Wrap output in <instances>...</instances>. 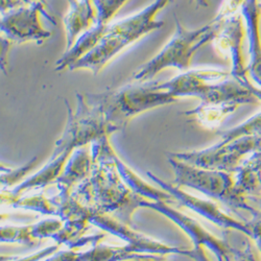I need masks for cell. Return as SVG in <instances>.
Returning <instances> with one entry per match:
<instances>
[{"mask_svg": "<svg viewBox=\"0 0 261 261\" xmlns=\"http://www.w3.org/2000/svg\"><path fill=\"white\" fill-rule=\"evenodd\" d=\"M244 0H226L219 14L203 28L195 30L185 29L176 14V33L164 48L150 61L143 64L134 74L137 82L144 83L153 79L165 68L173 67L179 70H187L193 56L208 42L213 41L222 30L225 20L236 13Z\"/></svg>", "mask_w": 261, "mask_h": 261, "instance_id": "obj_1", "label": "cell"}, {"mask_svg": "<svg viewBox=\"0 0 261 261\" xmlns=\"http://www.w3.org/2000/svg\"><path fill=\"white\" fill-rule=\"evenodd\" d=\"M172 2L173 0H154V3L137 14L109 24L97 46L74 63L69 70L89 69L94 74L98 73L125 47L148 33L161 29L164 22L156 20V17Z\"/></svg>", "mask_w": 261, "mask_h": 261, "instance_id": "obj_2", "label": "cell"}, {"mask_svg": "<svg viewBox=\"0 0 261 261\" xmlns=\"http://www.w3.org/2000/svg\"><path fill=\"white\" fill-rule=\"evenodd\" d=\"M80 186L79 195L86 203H93L97 212L110 213L118 221L132 226L134 211L147 199L135 193L120 178L114 164L93 161L92 172Z\"/></svg>", "mask_w": 261, "mask_h": 261, "instance_id": "obj_3", "label": "cell"}, {"mask_svg": "<svg viewBox=\"0 0 261 261\" xmlns=\"http://www.w3.org/2000/svg\"><path fill=\"white\" fill-rule=\"evenodd\" d=\"M168 161L175 171V181L172 184L198 190L210 199L226 205L238 215L239 210L252 215L258 212V209L251 205L252 201L237 188L234 172L197 167L170 156H168Z\"/></svg>", "mask_w": 261, "mask_h": 261, "instance_id": "obj_4", "label": "cell"}, {"mask_svg": "<svg viewBox=\"0 0 261 261\" xmlns=\"http://www.w3.org/2000/svg\"><path fill=\"white\" fill-rule=\"evenodd\" d=\"M95 96L102 107L106 122L112 133L124 127L130 118L139 113L177 100L166 90L155 89L150 83L127 85L117 91Z\"/></svg>", "mask_w": 261, "mask_h": 261, "instance_id": "obj_5", "label": "cell"}, {"mask_svg": "<svg viewBox=\"0 0 261 261\" xmlns=\"http://www.w3.org/2000/svg\"><path fill=\"white\" fill-rule=\"evenodd\" d=\"M167 202L146 200L144 208H150L165 215L177 224L189 237L193 243V258L198 260H206L207 257L204 253V247L211 250L219 260H249L255 259L252 252L247 250L241 251L233 248L225 239L214 236L207 231L199 222L191 219L190 216L169 207Z\"/></svg>", "mask_w": 261, "mask_h": 261, "instance_id": "obj_6", "label": "cell"}, {"mask_svg": "<svg viewBox=\"0 0 261 261\" xmlns=\"http://www.w3.org/2000/svg\"><path fill=\"white\" fill-rule=\"evenodd\" d=\"M261 147V137H241L230 141H221L202 150L171 153L168 156L190 165L234 172L248 154Z\"/></svg>", "mask_w": 261, "mask_h": 261, "instance_id": "obj_7", "label": "cell"}, {"mask_svg": "<svg viewBox=\"0 0 261 261\" xmlns=\"http://www.w3.org/2000/svg\"><path fill=\"white\" fill-rule=\"evenodd\" d=\"M46 8L47 5L37 3L2 14L0 28L3 36L17 44L24 42H37L38 44H42L51 37V33L42 27L40 15L44 16L54 24L56 23Z\"/></svg>", "mask_w": 261, "mask_h": 261, "instance_id": "obj_8", "label": "cell"}, {"mask_svg": "<svg viewBox=\"0 0 261 261\" xmlns=\"http://www.w3.org/2000/svg\"><path fill=\"white\" fill-rule=\"evenodd\" d=\"M89 222L109 232L113 235H116L126 242L125 248L132 253H148V254H182L187 255L193 258L192 250H184L180 247H170L164 244H161L153 238H149L143 234L136 232L134 229L129 228L130 226L118 221L112 215L107 213H101L95 211Z\"/></svg>", "mask_w": 261, "mask_h": 261, "instance_id": "obj_9", "label": "cell"}, {"mask_svg": "<svg viewBox=\"0 0 261 261\" xmlns=\"http://www.w3.org/2000/svg\"><path fill=\"white\" fill-rule=\"evenodd\" d=\"M147 176L154 182H156L159 185V187L169 192L172 197L175 198L176 202H178L181 206H184L192 210L193 212L200 214L204 219L215 224L217 227L226 230H235L251 237V228L249 226L248 221L241 222L233 219L232 216L222 211L219 208V206L214 204L213 202L194 197V195H191L183 191L182 189H180L179 186L175 184L165 183L160 178L155 176L154 173L148 171Z\"/></svg>", "mask_w": 261, "mask_h": 261, "instance_id": "obj_10", "label": "cell"}, {"mask_svg": "<svg viewBox=\"0 0 261 261\" xmlns=\"http://www.w3.org/2000/svg\"><path fill=\"white\" fill-rule=\"evenodd\" d=\"M243 19L242 13L229 16L213 42L217 51L231 60L232 68L230 74L243 85L250 87L252 83L248 79V67L245 64L243 53L245 38Z\"/></svg>", "mask_w": 261, "mask_h": 261, "instance_id": "obj_11", "label": "cell"}, {"mask_svg": "<svg viewBox=\"0 0 261 261\" xmlns=\"http://www.w3.org/2000/svg\"><path fill=\"white\" fill-rule=\"evenodd\" d=\"M109 135H103L100 138L92 142L91 156L93 161L110 162L114 164L117 172L119 173L122 181L132 189L135 193L150 201H162L167 203L176 202L175 198L169 192L159 190L153 186L148 185L146 182L141 180L136 173L130 170L114 153L112 146L108 139Z\"/></svg>", "mask_w": 261, "mask_h": 261, "instance_id": "obj_12", "label": "cell"}, {"mask_svg": "<svg viewBox=\"0 0 261 261\" xmlns=\"http://www.w3.org/2000/svg\"><path fill=\"white\" fill-rule=\"evenodd\" d=\"M229 72L215 69H195L188 70L170 81L163 83H150L155 89L166 90L173 97L193 96L201 98L207 86L213 82L226 79Z\"/></svg>", "mask_w": 261, "mask_h": 261, "instance_id": "obj_13", "label": "cell"}, {"mask_svg": "<svg viewBox=\"0 0 261 261\" xmlns=\"http://www.w3.org/2000/svg\"><path fill=\"white\" fill-rule=\"evenodd\" d=\"M241 13L246 22V33L249 41L250 62L247 66L248 73L261 87V7L258 0H244L241 6Z\"/></svg>", "mask_w": 261, "mask_h": 261, "instance_id": "obj_14", "label": "cell"}, {"mask_svg": "<svg viewBox=\"0 0 261 261\" xmlns=\"http://www.w3.org/2000/svg\"><path fill=\"white\" fill-rule=\"evenodd\" d=\"M71 153L72 151L66 150L55 158H50L48 163L43 167L41 171L36 173L35 176L28 179L23 183H21L12 191H8L7 201H4L3 203L7 202L9 204H13L17 199H19L20 194L23 191L36 187H45L46 185L53 183L54 181H57L58 178L61 176V173L65 165H66Z\"/></svg>", "mask_w": 261, "mask_h": 261, "instance_id": "obj_15", "label": "cell"}, {"mask_svg": "<svg viewBox=\"0 0 261 261\" xmlns=\"http://www.w3.org/2000/svg\"><path fill=\"white\" fill-rule=\"evenodd\" d=\"M96 15V8L92 2L80 0L75 5L70 6L69 12L64 17V25L67 36L66 50L73 46L81 33L95 24Z\"/></svg>", "mask_w": 261, "mask_h": 261, "instance_id": "obj_16", "label": "cell"}, {"mask_svg": "<svg viewBox=\"0 0 261 261\" xmlns=\"http://www.w3.org/2000/svg\"><path fill=\"white\" fill-rule=\"evenodd\" d=\"M109 24H98L95 23L90 29L85 31L75 41L73 46L66 50L64 56L57 62L56 70L62 71L66 68H70L74 63L81 60L86 55H88L92 49H94L101 38L103 37Z\"/></svg>", "mask_w": 261, "mask_h": 261, "instance_id": "obj_17", "label": "cell"}, {"mask_svg": "<svg viewBox=\"0 0 261 261\" xmlns=\"http://www.w3.org/2000/svg\"><path fill=\"white\" fill-rule=\"evenodd\" d=\"M93 160L87 148H77L65 165L57 183L61 193H70L71 187L86 179L92 170Z\"/></svg>", "mask_w": 261, "mask_h": 261, "instance_id": "obj_18", "label": "cell"}, {"mask_svg": "<svg viewBox=\"0 0 261 261\" xmlns=\"http://www.w3.org/2000/svg\"><path fill=\"white\" fill-rule=\"evenodd\" d=\"M239 105L234 102H220V103H205L201 102L193 110L182 113L185 116H194L197 121L203 126L215 128L221 124L223 119L233 113Z\"/></svg>", "mask_w": 261, "mask_h": 261, "instance_id": "obj_19", "label": "cell"}, {"mask_svg": "<svg viewBox=\"0 0 261 261\" xmlns=\"http://www.w3.org/2000/svg\"><path fill=\"white\" fill-rule=\"evenodd\" d=\"M216 134L222 141H230L241 137H261V112L231 129L219 130Z\"/></svg>", "mask_w": 261, "mask_h": 261, "instance_id": "obj_20", "label": "cell"}, {"mask_svg": "<svg viewBox=\"0 0 261 261\" xmlns=\"http://www.w3.org/2000/svg\"><path fill=\"white\" fill-rule=\"evenodd\" d=\"M51 201L47 200L43 194L36 195V197H30L25 199H17L13 206L17 208L31 209L35 211H40L44 214H56L58 215V208Z\"/></svg>", "mask_w": 261, "mask_h": 261, "instance_id": "obj_21", "label": "cell"}, {"mask_svg": "<svg viewBox=\"0 0 261 261\" xmlns=\"http://www.w3.org/2000/svg\"><path fill=\"white\" fill-rule=\"evenodd\" d=\"M128 2V0H96L94 6L96 8V22L107 25L118 11Z\"/></svg>", "mask_w": 261, "mask_h": 261, "instance_id": "obj_22", "label": "cell"}, {"mask_svg": "<svg viewBox=\"0 0 261 261\" xmlns=\"http://www.w3.org/2000/svg\"><path fill=\"white\" fill-rule=\"evenodd\" d=\"M35 241L36 238L33 235V226L2 228V242L31 245L35 244Z\"/></svg>", "mask_w": 261, "mask_h": 261, "instance_id": "obj_23", "label": "cell"}, {"mask_svg": "<svg viewBox=\"0 0 261 261\" xmlns=\"http://www.w3.org/2000/svg\"><path fill=\"white\" fill-rule=\"evenodd\" d=\"M37 164V158L35 157L33 160H31L27 165L15 168V169H7L5 170L4 166L2 167V185L3 189L5 187H12L14 186L17 182H19L21 179H22L27 173L35 167Z\"/></svg>", "mask_w": 261, "mask_h": 261, "instance_id": "obj_24", "label": "cell"}, {"mask_svg": "<svg viewBox=\"0 0 261 261\" xmlns=\"http://www.w3.org/2000/svg\"><path fill=\"white\" fill-rule=\"evenodd\" d=\"M62 222L61 221H55V220H48L42 223H39L37 225L33 226V235L37 238H44V237H53L59 233V231L62 229Z\"/></svg>", "mask_w": 261, "mask_h": 261, "instance_id": "obj_25", "label": "cell"}, {"mask_svg": "<svg viewBox=\"0 0 261 261\" xmlns=\"http://www.w3.org/2000/svg\"><path fill=\"white\" fill-rule=\"evenodd\" d=\"M259 208L258 212L251 219V221H248L249 226L251 228V238L256 243L259 251L261 252V202H259Z\"/></svg>", "mask_w": 261, "mask_h": 261, "instance_id": "obj_26", "label": "cell"}, {"mask_svg": "<svg viewBox=\"0 0 261 261\" xmlns=\"http://www.w3.org/2000/svg\"><path fill=\"white\" fill-rule=\"evenodd\" d=\"M37 3L47 5L46 0H2V14L21 7L31 6Z\"/></svg>", "mask_w": 261, "mask_h": 261, "instance_id": "obj_27", "label": "cell"}, {"mask_svg": "<svg viewBox=\"0 0 261 261\" xmlns=\"http://www.w3.org/2000/svg\"><path fill=\"white\" fill-rule=\"evenodd\" d=\"M250 88V90L253 92V94L261 101V87L260 88H257V87H255V86H253L252 84H251V86L249 87Z\"/></svg>", "mask_w": 261, "mask_h": 261, "instance_id": "obj_28", "label": "cell"}, {"mask_svg": "<svg viewBox=\"0 0 261 261\" xmlns=\"http://www.w3.org/2000/svg\"><path fill=\"white\" fill-rule=\"evenodd\" d=\"M198 7H202V8H207L209 6V2L208 0H195Z\"/></svg>", "mask_w": 261, "mask_h": 261, "instance_id": "obj_29", "label": "cell"}, {"mask_svg": "<svg viewBox=\"0 0 261 261\" xmlns=\"http://www.w3.org/2000/svg\"><path fill=\"white\" fill-rule=\"evenodd\" d=\"M68 3H69V6H73L77 3V0H68Z\"/></svg>", "mask_w": 261, "mask_h": 261, "instance_id": "obj_30", "label": "cell"}, {"mask_svg": "<svg viewBox=\"0 0 261 261\" xmlns=\"http://www.w3.org/2000/svg\"><path fill=\"white\" fill-rule=\"evenodd\" d=\"M259 181H260V189H261V173L259 175Z\"/></svg>", "mask_w": 261, "mask_h": 261, "instance_id": "obj_31", "label": "cell"}, {"mask_svg": "<svg viewBox=\"0 0 261 261\" xmlns=\"http://www.w3.org/2000/svg\"><path fill=\"white\" fill-rule=\"evenodd\" d=\"M86 2H92L93 4L96 2V0H86Z\"/></svg>", "mask_w": 261, "mask_h": 261, "instance_id": "obj_32", "label": "cell"}, {"mask_svg": "<svg viewBox=\"0 0 261 261\" xmlns=\"http://www.w3.org/2000/svg\"><path fill=\"white\" fill-rule=\"evenodd\" d=\"M260 7H261V3H260Z\"/></svg>", "mask_w": 261, "mask_h": 261, "instance_id": "obj_33", "label": "cell"}]
</instances>
